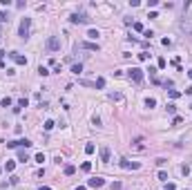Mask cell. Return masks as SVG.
I'll return each mask as SVG.
<instances>
[{"label":"cell","instance_id":"6da1fadb","mask_svg":"<svg viewBox=\"0 0 192 190\" xmlns=\"http://www.w3.org/2000/svg\"><path fill=\"white\" fill-rule=\"evenodd\" d=\"M127 76H130L134 83H141L143 80V70L141 67H132V70H127Z\"/></svg>","mask_w":192,"mask_h":190},{"label":"cell","instance_id":"7a4b0ae2","mask_svg":"<svg viewBox=\"0 0 192 190\" xmlns=\"http://www.w3.org/2000/svg\"><path fill=\"white\" fill-rule=\"evenodd\" d=\"M31 141L29 139H18V141H9V143H7V148H31Z\"/></svg>","mask_w":192,"mask_h":190},{"label":"cell","instance_id":"3957f363","mask_svg":"<svg viewBox=\"0 0 192 190\" xmlns=\"http://www.w3.org/2000/svg\"><path fill=\"white\" fill-rule=\"evenodd\" d=\"M29 25H31L29 18H22V20H20V29H18L20 38H27V36H29Z\"/></svg>","mask_w":192,"mask_h":190},{"label":"cell","instance_id":"277c9868","mask_svg":"<svg viewBox=\"0 0 192 190\" xmlns=\"http://www.w3.org/2000/svg\"><path fill=\"white\" fill-rule=\"evenodd\" d=\"M47 49H49V51L61 49V38H58V36H49V40H47Z\"/></svg>","mask_w":192,"mask_h":190},{"label":"cell","instance_id":"5b68a950","mask_svg":"<svg viewBox=\"0 0 192 190\" xmlns=\"http://www.w3.org/2000/svg\"><path fill=\"white\" fill-rule=\"evenodd\" d=\"M121 168H125V170H139V168H141V163H136V161H127V159H123V161H121Z\"/></svg>","mask_w":192,"mask_h":190},{"label":"cell","instance_id":"8992f818","mask_svg":"<svg viewBox=\"0 0 192 190\" xmlns=\"http://www.w3.org/2000/svg\"><path fill=\"white\" fill-rule=\"evenodd\" d=\"M103 183H105V179H101V177H92V179H87V186H90V188H101Z\"/></svg>","mask_w":192,"mask_h":190},{"label":"cell","instance_id":"52a82bcc","mask_svg":"<svg viewBox=\"0 0 192 190\" xmlns=\"http://www.w3.org/2000/svg\"><path fill=\"white\" fill-rule=\"evenodd\" d=\"M69 20H71V22H90V18H87L85 14H71Z\"/></svg>","mask_w":192,"mask_h":190},{"label":"cell","instance_id":"ba28073f","mask_svg":"<svg viewBox=\"0 0 192 190\" xmlns=\"http://www.w3.org/2000/svg\"><path fill=\"white\" fill-rule=\"evenodd\" d=\"M9 56L14 58V63H18V65H27V58H25V56H20L18 51H11Z\"/></svg>","mask_w":192,"mask_h":190},{"label":"cell","instance_id":"9c48e42d","mask_svg":"<svg viewBox=\"0 0 192 190\" xmlns=\"http://www.w3.org/2000/svg\"><path fill=\"white\" fill-rule=\"evenodd\" d=\"M101 161L103 163L110 161V148H107V145H101Z\"/></svg>","mask_w":192,"mask_h":190},{"label":"cell","instance_id":"30bf717a","mask_svg":"<svg viewBox=\"0 0 192 190\" xmlns=\"http://www.w3.org/2000/svg\"><path fill=\"white\" fill-rule=\"evenodd\" d=\"M83 49H90V51H98V45H96V43H83Z\"/></svg>","mask_w":192,"mask_h":190},{"label":"cell","instance_id":"8fae6325","mask_svg":"<svg viewBox=\"0 0 192 190\" xmlns=\"http://www.w3.org/2000/svg\"><path fill=\"white\" fill-rule=\"evenodd\" d=\"M110 101H123L121 92H110Z\"/></svg>","mask_w":192,"mask_h":190},{"label":"cell","instance_id":"7c38bea8","mask_svg":"<svg viewBox=\"0 0 192 190\" xmlns=\"http://www.w3.org/2000/svg\"><path fill=\"white\" fill-rule=\"evenodd\" d=\"M5 22H9V14L0 11V25H5Z\"/></svg>","mask_w":192,"mask_h":190},{"label":"cell","instance_id":"4fadbf2b","mask_svg":"<svg viewBox=\"0 0 192 190\" xmlns=\"http://www.w3.org/2000/svg\"><path fill=\"white\" fill-rule=\"evenodd\" d=\"M71 72H74V74H81V72H83V65H81V63H76V65H71Z\"/></svg>","mask_w":192,"mask_h":190},{"label":"cell","instance_id":"5bb4252c","mask_svg":"<svg viewBox=\"0 0 192 190\" xmlns=\"http://www.w3.org/2000/svg\"><path fill=\"white\" fill-rule=\"evenodd\" d=\"M87 36H90V38H98V36H101V34H98V29H90V31H87Z\"/></svg>","mask_w":192,"mask_h":190},{"label":"cell","instance_id":"9a60e30c","mask_svg":"<svg viewBox=\"0 0 192 190\" xmlns=\"http://www.w3.org/2000/svg\"><path fill=\"white\" fill-rule=\"evenodd\" d=\"M94 87H98V90H101V87H105V78H96Z\"/></svg>","mask_w":192,"mask_h":190},{"label":"cell","instance_id":"2e32d148","mask_svg":"<svg viewBox=\"0 0 192 190\" xmlns=\"http://www.w3.org/2000/svg\"><path fill=\"white\" fill-rule=\"evenodd\" d=\"M74 172H76V168H74V165H65V175H67V177H69V175H74Z\"/></svg>","mask_w":192,"mask_h":190},{"label":"cell","instance_id":"e0dca14e","mask_svg":"<svg viewBox=\"0 0 192 190\" xmlns=\"http://www.w3.org/2000/svg\"><path fill=\"white\" fill-rule=\"evenodd\" d=\"M81 170H83V172H90V170H92V163H90V161H85V163L81 165Z\"/></svg>","mask_w":192,"mask_h":190},{"label":"cell","instance_id":"ac0fdd59","mask_svg":"<svg viewBox=\"0 0 192 190\" xmlns=\"http://www.w3.org/2000/svg\"><path fill=\"white\" fill-rule=\"evenodd\" d=\"M18 161H20V163H25V161H29V157H27V152H20V154H18Z\"/></svg>","mask_w":192,"mask_h":190},{"label":"cell","instance_id":"d6986e66","mask_svg":"<svg viewBox=\"0 0 192 190\" xmlns=\"http://www.w3.org/2000/svg\"><path fill=\"white\" fill-rule=\"evenodd\" d=\"M45 130H47V132L54 130V121H51V119H49V121H45Z\"/></svg>","mask_w":192,"mask_h":190},{"label":"cell","instance_id":"ffe728a7","mask_svg":"<svg viewBox=\"0 0 192 190\" xmlns=\"http://www.w3.org/2000/svg\"><path fill=\"white\" fill-rule=\"evenodd\" d=\"M94 150H96V148H94L92 143H87V145H85V152H87V154H94Z\"/></svg>","mask_w":192,"mask_h":190},{"label":"cell","instance_id":"44dd1931","mask_svg":"<svg viewBox=\"0 0 192 190\" xmlns=\"http://www.w3.org/2000/svg\"><path fill=\"white\" fill-rule=\"evenodd\" d=\"M14 168H16V163H14V161H7L5 170H7V172H11V170H14Z\"/></svg>","mask_w":192,"mask_h":190},{"label":"cell","instance_id":"7402d4cb","mask_svg":"<svg viewBox=\"0 0 192 190\" xmlns=\"http://www.w3.org/2000/svg\"><path fill=\"white\" fill-rule=\"evenodd\" d=\"M179 96H181L179 90H170V99H179Z\"/></svg>","mask_w":192,"mask_h":190},{"label":"cell","instance_id":"603a6c76","mask_svg":"<svg viewBox=\"0 0 192 190\" xmlns=\"http://www.w3.org/2000/svg\"><path fill=\"white\" fill-rule=\"evenodd\" d=\"M0 103H2V107H9V105H11V99H9V96H7V99H2V101H0Z\"/></svg>","mask_w":192,"mask_h":190},{"label":"cell","instance_id":"cb8c5ba5","mask_svg":"<svg viewBox=\"0 0 192 190\" xmlns=\"http://www.w3.org/2000/svg\"><path fill=\"white\" fill-rule=\"evenodd\" d=\"M154 105H157V101H154V99H147L145 101V107H154Z\"/></svg>","mask_w":192,"mask_h":190},{"label":"cell","instance_id":"d4e9b609","mask_svg":"<svg viewBox=\"0 0 192 190\" xmlns=\"http://www.w3.org/2000/svg\"><path fill=\"white\" fill-rule=\"evenodd\" d=\"M36 161H38V163H43V161H45V154H43V152H38V154H36Z\"/></svg>","mask_w":192,"mask_h":190},{"label":"cell","instance_id":"484cf974","mask_svg":"<svg viewBox=\"0 0 192 190\" xmlns=\"http://www.w3.org/2000/svg\"><path fill=\"white\" fill-rule=\"evenodd\" d=\"M20 107H27V99H20V101H18V110H20Z\"/></svg>","mask_w":192,"mask_h":190},{"label":"cell","instance_id":"4316f807","mask_svg":"<svg viewBox=\"0 0 192 190\" xmlns=\"http://www.w3.org/2000/svg\"><path fill=\"white\" fill-rule=\"evenodd\" d=\"M38 74H40V76H47V74H49V72H47V70H45V67H43V65H40V67H38Z\"/></svg>","mask_w":192,"mask_h":190},{"label":"cell","instance_id":"83f0119b","mask_svg":"<svg viewBox=\"0 0 192 190\" xmlns=\"http://www.w3.org/2000/svg\"><path fill=\"white\" fill-rule=\"evenodd\" d=\"M134 31H145V29H143L141 22H134Z\"/></svg>","mask_w":192,"mask_h":190},{"label":"cell","instance_id":"f1b7e54d","mask_svg":"<svg viewBox=\"0 0 192 190\" xmlns=\"http://www.w3.org/2000/svg\"><path fill=\"white\" fill-rule=\"evenodd\" d=\"M167 112H170V114H174V112H177V105L170 103V105H167Z\"/></svg>","mask_w":192,"mask_h":190},{"label":"cell","instance_id":"f546056e","mask_svg":"<svg viewBox=\"0 0 192 190\" xmlns=\"http://www.w3.org/2000/svg\"><path fill=\"white\" fill-rule=\"evenodd\" d=\"M172 125H181V116H174V119H172Z\"/></svg>","mask_w":192,"mask_h":190},{"label":"cell","instance_id":"4dcf8cb0","mask_svg":"<svg viewBox=\"0 0 192 190\" xmlns=\"http://www.w3.org/2000/svg\"><path fill=\"white\" fill-rule=\"evenodd\" d=\"M112 190H121V181H114V183H112Z\"/></svg>","mask_w":192,"mask_h":190},{"label":"cell","instance_id":"1f68e13d","mask_svg":"<svg viewBox=\"0 0 192 190\" xmlns=\"http://www.w3.org/2000/svg\"><path fill=\"white\" fill-rule=\"evenodd\" d=\"M139 58H141V60H147V58H150V54H147V51H143V54H139Z\"/></svg>","mask_w":192,"mask_h":190},{"label":"cell","instance_id":"d6a6232c","mask_svg":"<svg viewBox=\"0 0 192 190\" xmlns=\"http://www.w3.org/2000/svg\"><path fill=\"white\" fill-rule=\"evenodd\" d=\"M159 179H161V181H167V172H159Z\"/></svg>","mask_w":192,"mask_h":190},{"label":"cell","instance_id":"836d02e7","mask_svg":"<svg viewBox=\"0 0 192 190\" xmlns=\"http://www.w3.org/2000/svg\"><path fill=\"white\" fill-rule=\"evenodd\" d=\"M174 188H177L174 183H167V186H165V190H174Z\"/></svg>","mask_w":192,"mask_h":190},{"label":"cell","instance_id":"e575fe53","mask_svg":"<svg viewBox=\"0 0 192 190\" xmlns=\"http://www.w3.org/2000/svg\"><path fill=\"white\" fill-rule=\"evenodd\" d=\"M5 54H7V51H2V49H0V60H2V58H5Z\"/></svg>","mask_w":192,"mask_h":190},{"label":"cell","instance_id":"d590c367","mask_svg":"<svg viewBox=\"0 0 192 190\" xmlns=\"http://www.w3.org/2000/svg\"><path fill=\"white\" fill-rule=\"evenodd\" d=\"M76 190H87V188H85V186H78V188H76Z\"/></svg>","mask_w":192,"mask_h":190},{"label":"cell","instance_id":"8d00e7d4","mask_svg":"<svg viewBox=\"0 0 192 190\" xmlns=\"http://www.w3.org/2000/svg\"><path fill=\"white\" fill-rule=\"evenodd\" d=\"M40 190H51V188H47V186H40Z\"/></svg>","mask_w":192,"mask_h":190},{"label":"cell","instance_id":"74e56055","mask_svg":"<svg viewBox=\"0 0 192 190\" xmlns=\"http://www.w3.org/2000/svg\"><path fill=\"white\" fill-rule=\"evenodd\" d=\"M188 76H190V78H192V70H190V72H188Z\"/></svg>","mask_w":192,"mask_h":190},{"label":"cell","instance_id":"f35d334b","mask_svg":"<svg viewBox=\"0 0 192 190\" xmlns=\"http://www.w3.org/2000/svg\"><path fill=\"white\" fill-rule=\"evenodd\" d=\"M0 38H2V29H0Z\"/></svg>","mask_w":192,"mask_h":190},{"label":"cell","instance_id":"ab89813d","mask_svg":"<svg viewBox=\"0 0 192 190\" xmlns=\"http://www.w3.org/2000/svg\"><path fill=\"white\" fill-rule=\"evenodd\" d=\"M0 172H2V168H0Z\"/></svg>","mask_w":192,"mask_h":190}]
</instances>
